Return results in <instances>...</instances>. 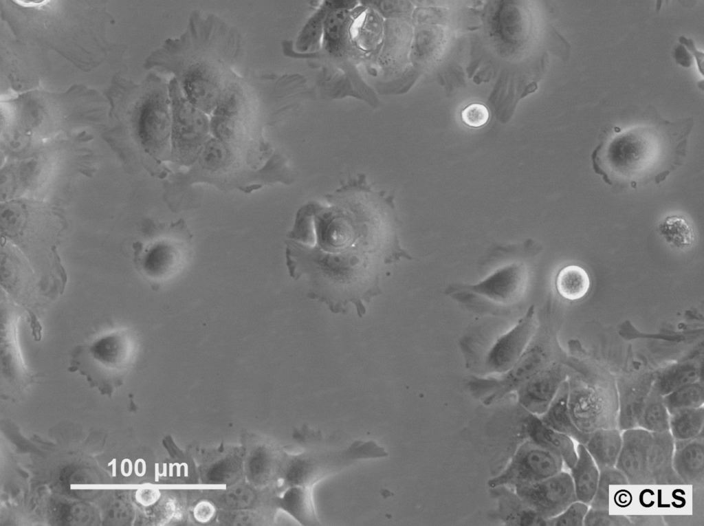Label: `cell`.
I'll use <instances>...</instances> for the list:
<instances>
[{
    "instance_id": "6da1fadb",
    "label": "cell",
    "mask_w": 704,
    "mask_h": 526,
    "mask_svg": "<svg viewBox=\"0 0 704 526\" xmlns=\"http://www.w3.org/2000/svg\"><path fill=\"white\" fill-rule=\"evenodd\" d=\"M394 194L376 190L366 175L342 180L323 201L311 200L296 212L285 240L286 265L294 280L305 275L307 297L333 314L366 312L364 303L382 293L388 267L413 258L402 248Z\"/></svg>"
},
{
    "instance_id": "7a4b0ae2",
    "label": "cell",
    "mask_w": 704,
    "mask_h": 526,
    "mask_svg": "<svg viewBox=\"0 0 704 526\" xmlns=\"http://www.w3.org/2000/svg\"><path fill=\"white\" fill-rule=\"evenodd\" d=\"M244 51L239 29L217 14L195 10L184 31L166 39L146 65L170 75L188 100L210 116Z\"/></svg>"
},
{
    "instance_id": "3957f363",
    "label": "cell",
    "mask_w": 704,
    "mask_h": 526,
    "mask_svg": "<svg viewBox=\"0 0 704 526\" xmlns=\"http://www.w3.org/2000/svg\"><path fill=\"white\" fill-rule=\"evenodd\" d=\"M694 123L660 120L614 131L593 151V169L616 189L659 184L683 164Z\"/></svg>"
},
{
    "instance_id": "277c9868",
    "label": "cell",
    "mask_w": 704,
    "mask_h": 526,
    "mask_svg": "<svg viewBox=\"0 0 704 526\" xmlns=\"http://www.w3.org/2000/svg\"><path fill=\"white\" fill-rule=\"evenodd\" d=\"M282 82L272 74H236L210 116L212 135L243 155L269 157L264 131L281 111Z\"/></svg>"
},
{
    "instance_id": "5b68a950",
    "label": "cell",
    "mask_w": 704,
    "mask_h": 526,
    "mask_svg": "<svg viewBox=\"0 0 704 526\" xmlns=\"http://www.w3.org/2000/svg\"><path fill=\"white\" fill-rule=\"evenodd\" d=\"M512 318L483 316L459 340L466 368L476 376L502 374L516 363L538 326L534 305Z\"/></svg>"
},
{
    "instance_id": "8992f818",
    "label": "cell",
    "mask_w": 704,
    "mask_h": 526,
    "mask_svg": "<svg viewBox=\"0 0 704 526\" xmlns=\"http://www.w3.org/2000/svg\"><path fill=\"white\" fill-rule=\"evenodd\" d=\"M528 279L526 265L514 261L496 268L476 283L450 284L444 293L480 316L512 318L521 311Z\"/></svg>"
},
{
    "instance_id": "52a82bcc",
    "label": "cell",
    "mask_w": 704,
    "mask_h": 526,
    "mask_svg": "<svg viewBox=\"0 0 704 526\" xmlns=\"http://www.w3.org/2000/svg\"><path fill=\"white\" fill-rule=\"evenodd\" d=\"M537 328L518 360L506 372L496 375H472L466 382L469 393L489 406L514 393L527 380L553 364L550 333L542 311L538 312Z\"/></svg>"
},
{
    "instance_id": "ba28073f",
    "label": "cell",
    "mask_w": 704,
    "mask_h": 526,
    "mask_svg": "<svg viewBox=\"0 0 704 526\" xmlns=\"http://www.w3.org/2000/svg\"><path fill=\"white\" fill-rule=\"evenodd\" d=\"M566 380L569 413L579 430L589 435L599 428H617L618 397L610 378L573 374Z\"/></svg>"
},
{
    "instance_id": "9c48e42d",
    "label": "cell",
    "mask_w": 704,
    "mask_h": 526,
    "mask_svg": "<svg viewBox=\"0 0 704 526\" xmlns=\"http://www.w3.org/2000/svg\"><path fill=\"white\" fill-rule=\"evenodd\" d=\"M168 86L172 109L169 162L190 167L212 136L210 118L188 100L174 78Z\"/></svg>"
},
{
    "instance_id": "30bf717a",
    "label": "cell",
    "mask_w": 704,
    "mask_h": 526,
    "mask_svg": "<svg viewBox=\"0 0 704 526\" xmlns=\"http://www.w3.org/2000/svg\"><path fill=\"white\" fill-rule=\"evenodd\" d=\"M140 107L139 135L146 153L155 162L170 160L172 109L168 82L151 75Z\"/></svg>"
},
{
    "instance_id": "8fae6325",
    "label": "cell",
    "mask_w": 704,
    "mask_h": 526,
    "mask_svg": "<svg viewBox=\"0 0 704 526\" xmlns=\"http://www.w3.org/2000/svg\"><path fill=\"white\" fill-rule=\"evenodd\" d=\"M136 353L132 331L119 329L76 346L70 352V364L87 373L122 370L132 364Z\"/></svg>"
},
{
    "instance_id": "7c38bea8",
    "label": "cell",
    "mask_w": 704,
    "mask_h": 526,
    "mask_svg": "<svg viewBox=\"0 0 704 526\" xmlns=\"http://www.w3.org/2000/svg\"><path fill=\"white\" fill-rule=\"evenodd\" d=\"M192 234L183 219L164 225L156 239L145 250L142 265L154 281L172 277L184 266L190 254Z\"/></svg>"
},
{
    "instance_id": "4fadbf2b",
    "label": "cell",
    "mask_w": 704,
    "mask_h": 526,
    "mask_svg": "<svg viewBox=\"0 0 704 526\" xmlns=\"http://www.w3.org/2000/svg\"><path fill=\"white\" fill-rule=\"evenodd\" d=\"M564 461L557 452L528 438L516 450L505 468L487 481L490 488L535 483L562 470Z\"/></svg>"
},
{
    "instance_id": "5bb4252c",
    "label": "cell",
    "mask_w": 704,
    "mask_h": 526,
    "mask_svg": "<svg viewBox=\"0 0 704 526\" xmlns=\"http://www.w3.org/2000/svg\"><path fill=\"white\" fill-rule=\"evenodd\" d=\"M512 488L544 520L556 516L578 501L571 474L562 470L543 480Z\"/></svg>"
},
{
    "instance_id": "9a60e30c",
    "label": "cell",
    "mask_w": 704,
    "mask_h": 526,
    "mask_svg": "<svg viewBox=\"0 0 704 526\" xmlns=\"http://www.w3.org/2000/svg\"><path fill=\"white\" fill-rule=\"evenodd\" d=\"M566 378V371L557 363L538 371L514 392L518 404L529 414L541 415Z\"/></svg>"
},
{
    "instance_id": "2e32d148",
    "label": "cell",
    "mask_w": 704,
    "mask_h": 526,
    "mask_svg": "<svg viewBox=\"0 0 704 526\" xmlns=\"http://www.w3.org/2000/svg\"><path fill=\"white\" fill-rule=\"evenodd\" d=\"M615 468L630 485H652L648 469L652 432L641 428L623 430Z\"/></svg>"
},
{
    "instance_id": "e0dca14e",
    "label": "cell",
    "mask_w": 704,
    "mask_h": 526,
    "mask_svg": "<svg viewBox=\"0 0 704 526\" xmlns=\"http://www.w3.org/2000/svg\"><path fill=\"white\" fill-rule=\"evenodd\" d=\"M496 501L494 516L505 525L545 526V520L527 505L509 486L490 488Z\"/></svg>"
},
{
    "instance_id": "ac0fdd59",
    "label": "cell",
    "mask_w": 704,
    "mask_h": 526,
    "mask_svg": "<svg viewBox=\"0 0 704 526\" xmlns=\"http://www.w3.org/2000/svg\"><path fill=\"white\" fill-rule=\"evenodd\" d=\"M654 377L644 375L621 382L618 397L617 428L625 430L637 428L641 409L650 391Z\"/></svg>"
},
{
    "instance_id": "d6986e66",
    "label": "cell",
    "mask_w": 704,
    "mask_h": 526,
    "mask_svg": "<svg viewBox=\"0 0 704 526\" xmlns=\"http://www.w3.org/2000/svg\"><path fill=\"white\" fill-rule=\"evenodd\" d=\"M648 469L652 485H681L673 468L674 439L670 431L652 432Z\"/></svg>"
},
{
    "instance_id": "ffe728a7",
    "label": "cell",
    "mask_w": 704,
    "mask_h": 526,
    "mask_svg": "<svg viewBox=\"0 0 704 526\" xmlns=\"http://www.w3.org/2000/svg\"><path fill=\"white\" fill-rule=\"evenodd\" d=\"M673 468L683 484L703 485L704 481L703 433L688 441L674 443Z\"/></svg>"
},
{
    "instance_id": "44dd1931",
    "label": "cell",
    "mask_w": 704,
    "mask_h": 526,
    "mask_svg": "<svg viewBox=\"0 0 704 526\" xmlns=\"http://www.w3.org/2000/svg\"><path fill=\"white\" fill-rule=\"evenodd\" d=\"M526 430L529 439L559 454L568 468L574 465L577 452L570 437L547 426L538 416L529 413Z\"/></svg>"
},
{
    "instance_id": "7402d4cb",
    "label": "cell",
    "mask_w": 704,
    "mask_h": 526,
    "mask_svg": "<svg viewBox=\"0 0 704 526\" xmlns=\"http://www.w3.org/2000/svg\"><path fill=\"white\" fill-rule=\"evenodd\" d=\"M569 384L564 380L547 410L538 418L547 426L584 444L589 435L582 432L573 424L568 409Z\"/></svg>"
},
{
    "instance_id": "603a6c76",
    "label": "cell",
    "mask_w": 704,
    "mask_h": 526,
    "mask_svg": "<svg viewBox=\"0 0 704 526\" xmlns=\"http://www.w3.org/2000/svg\"><path fill=\"white\" fill-rule=\"evenodd\" d=\"M622 443L621 430L617 428H599L589 434L583 444L599 470L615 467Z\"/></svg>"
},
{
    "instance_id": "cb8c5ba5",
    "label": "cell",
    "mask_w": 704,
    "mask_h": 526,
    "mask_svg": "<svg viewBox=\"0 0 704 526\" xmlns=\"http://www.w3.org/2000/svg\"><path fill=\"white\" fill-rule=\"evenodd\" d=\"M577 461L570 469L577 500L590 505L597 489L600 470L584 446L576 448Z\"/></svg>"
},
{
    "instance_id": "d4e9b609",
    "label": "cell",
    "mask_w": 704,
    "mask_h": 526,
    "mask_svg": "<svg viewBox=\"0 0 704 526\" xmlns=\"http://www.w3.org/2000/svg\"><path fill=\"white\" fill-rule=\"evenodd\" d=\"M381 32L380 19L373 10L355 9L351 12L349 35L357 47L367 52L375 49Z\"/></svg>"
},
{
    "instance_id": "484cf974",
    "label": "cell",
    "mask_w": 704,
    "mask_h": 526,
    "mask_svg": "<svg viewBox=\"0 0 704 526\" xmlns=\"http://www.w3.org/2000/svg\"><path fill=\"white\" fill-rule=\"evenodd\" d=\"M701 370L696 362H685L670 366L654 378L652 388L661 395L700 380Z\"/></svg>"
},
{
    "instance_id": "4316f807",
    "label": "cell",
    "mask_w": 704,
    "mask_h": 526,
    "mask_svg": "<svg viewBox=\"0 0 704 526\" xmlns=\"http://www.w3.org/2000/svg\"><path fill=\"white\" fill-rule=\"evenodd\" d=\"M351 11L331 10L327 12L323 25V45L331 54H341L349 36Z\"/></svg>"
},
{
    "instance_id": "83f0119b",
    "label": "cell",
    "mask_w": 704,
    "mask_h": 526,
    "mask_svg": "<svg viewBox=\"0 0 704 526\" xmlns=\"http://www.w3.org/2000/svg\"><path fill=\"white\" fill-rule=\"evenodd\" d=\"M704 408H690L670 415L669 431L674 443L692 440L703 433Z\"/></svg>"
},
{
    "instance_id": "f1b7e54d",
    "label": "cell",
    "mask_w": 704,
    "mask_h": 526,
    "mask_svg": "<svg viewBox=\"0 0 704 526\" xmlns=\"http://www.w3.org/2000/svg\"><path fill=\"white\" fill-rule=\"evenodd\" d=\"M670 414L664 404L663 396L652 386L641 409L637 428L650 432L669 431Z\"/></svg>"
},
{
    "instance_id": "f546056e",
    "label": "cell",
    "mask_w": 704,
    "mask_h": 526,
    "mask_svg": "<svg viewBox=\"0 0 704 526\" xmlns=\"http://www.w3.org/2000/svg\"><path fill=\"white\" fill-rule=\"evenodd\" d=\"M590 278L582 267L569 265L562 267L556 278V288L563 298L575 300L582 298L590 287Z\"/></svg>"
},
{
    "instance_id": "4dcf8cb0",
    "label": "cell",
    "mask_w": 704,
    "mask_h": 526,
    "mask_svg": "<svg viewBox=\"0 0 704 526\" xmlns=\"http://www.w3.org/2000/svg\"><path fill=\"white\" fill-rule=\"evenodd\" d=\"M659 234L671 246L684 249L692 244L695 234L692 226L681 215L666 217L658 225Z\"/></svg>"
},
{
    "instance_id": "1f68e13d",
    "label": "cell",
    "mask_w": 704,
    "mask_h": 526,
    "mask_svg": "<svg viewBox=\"0 0 704 526\" xmlns=\"http://www.w3.org/2000/svg\"><path fill=\"white\" fill-rule=\"evenodd\" d=\"M670 415L676 412L703 406L704 388L700 380L683 386L663 396Z\"/></svg>"
},
{
    "instance_id": "d6a6232c",
    "label": "cell",
    "mask_w": 704,
    "mask_h": 526,
    "mask_svg": "<svg viewBox=\"0 0 704 526\" xmlns=\"http://www.w3.org/2000/svg\"><path fill=\"white\" fill-rule=\"evenodd\" d=\"M613 485H628L624 475L615 467L600 470V477L590 507L610 511V487Z\"/></svg>"
},
{
    "instance_id": "836d02e7",
    "label": "cell",
    "mask_w": 704,
    "mask_h": 526,
    "mask_svg": "<svg viewBox=\"0 0 704 526\" xmlns=\"http://www.w3.org/2000/svg\"><path fill=\"white\" fill-rule=\"evenodd\" d=\"M329 10L324 5L318 10L303 27L296 42V48L305 52L316 49L323 36V25Z\"/></svg>"
},
{
    "instance_id": "e575fe53",
    "label": "cell",
    "mask_w": 704,
    "mask_h": 526,
    "mask_svg": "<svg viewBox=\"0 0 704 526\" xmlns=\"http://www.w3.org/2000/svg\"><path fill=\"white\" fill-rule=\"evenodd\" d=\"M588 505L575 501L554 517L545 520V526H583Z\"/></svg>"
},
{
    "instance_id": "d590c367",
    "label": "cell",
    "mask_w": 704,
    "mask_h": 526,
    "mask_svg": "<svg viewBox=\"0 0 704 526\" xmlns=\"http://www.w3.org/2000/svg\"><path fill=\"white\" fill-rule=\"evenodd\" d=\"M628 517L610 514V511L588 508L584 520V526H630Z\"/></svg>"
},
{
    "instance_id": "8d00e7d4",
    "label": "cell",
    "mask_w": 704,
    "mask_h": 526,
    "mask_svg": "<svg viewBox=\"0 0 704 526\" xmlns=\"http://www.w3.org/2000/svg\"><path fill=\"white\" fill-rule=\"evenodd\" d=\"M461 119L466 125L478 128L483 126L487 122L489 111L482 104H471L462 110Z\"/></svg>"
},
{
    "instance_id": "74e56055",
    "label": "cell",
    "mask_w": 704,
    "mask_h": 526,
    "mask_svg": "<svg viewBox=\"0 0 704 526\" xmlns=\"http://www.w3.org/2000/svg\"><path fill=\"white\" fill-rule=\"evenodd\" d=\"M679 43L683 45L689 53L694 58L696 61L698 71L703 74V53L700 52L696 47L693 40L690 38H687L684 36H681L679 38Z\"/></svg>"
},
{
    "instance_id": "f35d334b",
    "label": "cell",
    "mask_w": 704,
    "mask_h": 526,
    "mask_svg": "<svg viewBox=\"0 0 704 526\" xmlns=\"http://www.w3.org/2000/svg\"><path fill=\"white\" fill-rule=\"evenodd\" d=\"M673 56L676 63L683 67H690L692 63V56L681 44L679 43L674 49Z\"/></svg>"
},
{
    "instance_id": "ab89813d",
    "label": "cell",
    "mask_w": 704,
    "mask_h": 526,
    "mask_svg": "<svg viewBox=\"0 0 704 526\" xmlns=\"http://www.w3.org/2000/svg\"><path fill=\"white\" fill-rule=\"evenodd\" d=\"M631 525H662L663 520L657 516H634L629 518Z\"/></svg>"
}]
</instances>
